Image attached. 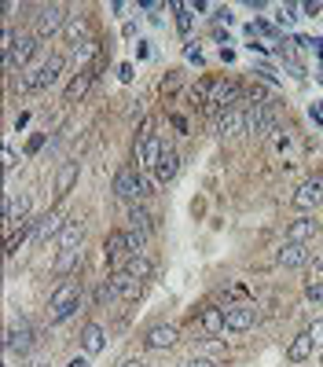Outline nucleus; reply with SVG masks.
<instances>
[{
    "mask_svg": "<svg viewBox=\"0 0 323 367\" xmlns=\"http://www.w3.org/2000/svg\"><path fill=\"white\" fill-rule=\"evenodd\" d=\"M103 254H107V261L114 265V272H122L129 261H125V254L133 257V250H129V231H110L107 235V246H103Z\"/></svg>",
    "mask_w": 323,
    "mask_h": 367,
    "instance_id": "obj_9",
    "label": "nucleus"
},
{
    "mask_svg": "<svg viewBox=\"0 0 323 367\" xmlns=\"http://www.w3.org/2000/svg\"><path fill=\"white\" fill-rule=\"evenodd\" d=\"M320 367H323V357H320Z\"/></svg>",
    "mask_w": 323,
    "mask_h": 367,
    "instance_id": "obj_45",
    "label": "nucleus"
},
{
    "mask_svg": "<svg viewBox=\"0 0 323 367\" xmlns=\"http://www.w3.org/2000/svg\"><path fill=\"white\" fill-rule=\"evenodd\" d=\"M77 309H81V286H77V279L59 283L56 291H51V297H48V320L63 323V320H70Z\"/></svg>",
    "mask_w": 323,
    "mask_h": 367,
    "instance_id": "obj_1",
    "label": "nucleus"
},
{
    "mask_svg": "<svg viewBox=\"0 0 323 367\" xmlns=\"http://www.w3.org/2000/svg\"><path fill=\"white\" fill-rule=\"evenodd\" d=\"M265 96H268V92H265L261 85H254V88H250V103H265Z\"/></svg>",
    "mask_w": 323,
    "mask_h": 367,
    "instance_id": "obj_36",
    "label": "nucleus"
},
{
    "mask_svg": "<svg viewBox=\"0 0 323 367\" xmlns=\"http://www.w3.org/2000/svg\"><path fill=\"white\" fill-rule=\"evenodd\" d=\"M67 8L63 4H44V8H37V15H33V33L41 37H51V33H59V30H67Z\"/></svg>",
    "mask_w": 323,
    "mask_h": 367,
    "instance_id": "obj_3",
    "label": "nucleus"
},
{
    "mask_svg": "<svg viewBox=\"0 0 323 367\" xmlns=\"http://www.w3.org/2000/svg\"><path fill=\"white\" fill-rule=\"evenodd\" d=\"M85 41H92V37H88V19L74 15V19L67 22V44L77 48V44H85Z\"/></svg>",
    "mask_w": 323,
    "mask_h": 367,
    "instance_id": "obj_26",
    "label": "nucleus"
},
{
    "mask_svg": "<svg viewBox=\"0 0 323 367\" xmlns=\"http://www.w3.org/2000/svg\"><path fill=\"white\" fill-rule=\"evenodd\" d=\"M114 297H118V286H114V279L99 283V291H96V305H107V301H114Z\"/></svg>",
    "mask_w": 323,
    "mask_h": 367,
    "instance_id": "obj_30",
    "label": "nucleus"
},
{
    "mask_svg": "<svg viewBox=\"0 0 323 367\" xmlns=\"http://www.w3.org/2000/svg\"><path fill=\"white\" fill-rule=\"evenodd\" d=\"M88 88H92V70H81L67 88H63V103H77V99H85V92H88Z\"/></svg>",
    "mask_w": 323,
    "mask_h": 367,
    "instance_id": "obj_23",
    "label": "nucleus"
},
{
    "mask_svg": "<svg viewBox=\"0 0 323 367\" xmlns=\"http://www.w3.org/2000/svg\"><path fill=\"white\" fill-rule=\"evenodd\" d=\"M118 74H122V81H133V67H129V63H122Z\"/></svg>",
    "mask_w": 323,
    "mask_h": 367,
    "instance_id": "obj_39",
    "label": "nucleus"
},
{
    "mask_svg": "<svg viewBox=\"0 0 323 367\" xmlns=\"http://www.w3.org/2000/svg\"><path fill=\"white\" fill-rule=\"evenodd\" d=\"M239 99H242V85H235V81H213L210 85V103H206V107H213L217 114H221V111L239 107Z\"/></svg>",
    "mask_w": 323,
    "mask_h": 367,
    "instance_id": "obj_6",
    "label": "nucleus"
},
{
    "mask_svg": "<svg viewBox=\"0 0 323 367\" xmlns=\"http://www.w3.org/2000/svg\"><path fill=\"white\" fill-rule=\"evenodd\" d=\"M176 173H180V154H176L173 147H165L162 158H158V165H154V177H158L162 184H173Z\"/></svg>",
    "mask_w": 323,
    "mask_h": 367,
    "instance_id": "obj_18",
    "label": "nucleus"
},
{
    "mask_svg": "<svg viewBox=\"0 0 323 367\" xmlns=\"http://www.w3.org/2000/svg\"><path fill=\"white\" fill-rule=\"evenodd\" d=\"M63 225H67V220H63L56 209H48L44 217H37V228H33V243H48V239H59V231H63Z\"/></svg>",
    "mask_w": 323,
    "mask_h": 367,
    "instance_id": "obj_12",
    "label": "nucleus"
},
{
    "mask_svg": "<svg viewBox=\"0 0 323 367\" xmlns=\"http://www.w3.org/2000/svg\"><path fill=\"white\" fill-rule=\"evenodd\" d=\"M19 165V158H15V151H11V147H4V169H8V173H11V169H15Z\"/></svg>",
    "mask_w": 323,
    "mask_h": 367,
    "instance_id": "obj_35",
    "label": "nucleus"
},
{
    "mask_svg": "<svg viewBox=\"0 0 323 367\" xmlns=\"http://www.w3.org/2000/svg\"><path fill=\"white\" fill-rule=\"evenodd\" d=\"M4 345H8V352H19V357H26V352L33 349V331H30V327H8Z\"/></svg>",
    "mask_w": 323,
    "mask_h": 367,
    "instance_id": "obj_15",
    "label": "nucleus"
},
{
    "mask_svg": "<svg viewBox=\"0 0 323 367\" xmlns=\"http://www.w3.org/2000/svg\"><path fill=\"white\" fill-rule=\"evenodd\" d=\"M151 367H154V364H151Z\"/></svg>",
    "mask_w": 323,
    "mask_h": 367,
    "instance_id": "obj_46",
    "label": "nucleus"
},
{
    "mask_svg": "<svg viewBox=\"0 0 323 367\" xmlns=\"http://www.w3.org/2000/svg\"><path fill=\"white\" fill-rule=\"evenodd\" d=\"M202 331H206V334H224V309L206 305V309H202Z\"/></svg>",
    "mask_w": 323,
    "mask_h": 367,
    "instance_id": "obj_25",
    "label": "nucleus"
},
{
    "mask_svg": "<svg viewBox=\"0 0 323 367\" xmlns=\"http://www.w3.org/2000/svg\"><path fill=\"white\" fill-rule=\"evenodd\" d=\"M162 151H165V143L151 133V125H144V133H140V140H136V165L140 169H154L158 158H162Z\"/></svg>",
    "mask_w": 323,
    "mask_h": 367,
    "instance_id": "obj_5",
    "label": "nucleus"
},
{
    "mask_svg": "<svg viewBox=\"0 0 323 367\" xmlns=\"http://www.w3.org/2000/svg\"><path fill=\"white\" fill-rule=\"evenodd\" d=\"M301 11H305V15H316V11H320V0H308V4H301Z\"/></svg>",
    "mask_w": 323,
    "mask_h": 367,
    "instance_id": "obj_38",
    "label": "nucleus"
},
{
    "mask_svg": "<svg viewBox=\"0 0 323 367\" xmlns=\"http://www.w3.org/2000/svg\"><path fill=\"white\" fill-rule=\"evenodd\" d=\"M176 327L173 323H154V327H147L144 331V345L147 349H169V345H176Z\"/></svg>",
    "mask_w": 323,
    "mask_h": 367,
    "instance_id": "obj_11",
    "label": "nucleus"
},
{
    "mask_svg": "<svg viewBox=\"0 0 323 367\" xmlns=\"http://www.w3.org/2000/svg\"><path fill=\"white\" fill-rule=\"evenodd\" d=\"M316 268H320V272H323V257H320V261H316Z\"/></svg>",
    "mask_w": 323,
    "mask_h": 367,
    "instance_id": "obj_44",
    "label": "nucleus"
},
{
    "mask_svg": "<svg viewBox=\"0 0 323 367\" xmlns=\"http://www.w3.org/2000/svg\"><path fill=\"white\" fill-rule=\"evenodd\" d=\"M316 231H320V220L305 213V217H298V220H290V228H287V243H308Z\"/></svg>",
    "mask_w": 323,
    "mask_h": 367,
    "instance_id": "obj_17",
    "label": "nucleus"
},
{
    "mask_svg": "<svg viewBox=\"0 0 323 367\" xmlns=\"http://www.w3.org/2000/svg\"><path fill=\"white\" fill-rule=\"evenodd\" d=\"M308 334H313V342H316V345H323V320H316L313 327H308Z\"/></svg>",
    "mask_w": 323,
    "mask_h": 367,
    "instance_id": "obj_33",
    "label": "nucleus"
},
{
    "mask_svg": "<svg viewBox=\"0 0 323 367\" xmlns=\"http://www.w3.org/2000/svg\"><path fill=\"white\" fill-rule=\"evenodd\" d=\"M184 367H217V360H206V357H195V360H188Z\"/></svg>",
    "mask_w": 323,
    "mask_h": 367,
    "instance_id": "obj_37",
    "label": "nucleus"
},
{
    "mask_svg": "<svg viewBox=\"0 0 323 367\" xmlns=\"http://www.w3.org/2000/svg\"><path fill=\"white\" fill-rule=\"evenodd\" d=\"M96 51H99L96 41H85V44H77V48H74V59L81 63V59H88V56H96Z\"/></svg>",
    "mask_w": 323,
    "mask_h": 367,
    "instance_id": "obj_31",
    "label": "nucleus"
},
{
    "mask_svg": "<svg viewBox=\"0 0 323 367\" xmlns=\"http://www.w3.org/2000/svg\"><path fill=\"white\" fill-rule=\"evenodd\" d=\"M254 320H257L254 305H231V309H224V331L242 334V331H250V327H254Z\"/></svg>",
    "mask_w": 323,
    "mask_h": 367,
    "instance_id": "obj_10",
    "label": "nucleus"
},
{
    "mask_svg": "<svg viewBox=\"0 0 323 367\" xmlns=\"http://www.w3.org/2000/svg\"><path fill=\"white\" fill-rule=\"evenodd\" d=\"M37 88H41V67L22 70V77H19V92H37Z\"/></svg>",
    "mask_w": 323,
    "mask_h": 367,
    "instance_id": "obj_29",
    "label": "nucleus"
},
{
    "mask_svg": "<svg viewBox=\"0 0 323 367\" xmlns=\"http://www.w3.org/2000/svg\"><path fill=\"white\" fill-rule=\"evenodd\" d=\"M122 367H151V364H147V360H125Z\"/></svg>",
    "mask_w": 323,
    "mask_h": 367,
    "instance_id": "obj_41",
    "label": "nucleus"
},
{
    "mask_svg": "<svg viewBox=\"0 0 323 367\" xmlns=\"http://www.w3.org/2000/svg\"><path fill=\"white\" fill-rule=\"evenodd\" d=\"M313 349H316L313 334H308V331H301V334H298V338H294V342L287 345V360H290V364H301V360H308V357H313Z\"/></svg>",
    "mask_w": 323,
    "mask_h": 367,
    "instance_id": "obj_22",
    "label": "nucleus"
},
{
    "mask_svg": "<svg viewBox=\"0 0 323 367\" xmlns=\"http://www.w3.org/2000/svg\"><path fill=\"white\" fill-rule=\"evenodd\" d=\"M283 63H287V70H290L294 77H298V81L305 77V67H301V63H294V59H283Z\"/></svg>",
    "mask_w": 323,
    "mask_h": 367,
    "instance_id": "obj_34",
    "label": "nucleus"
},
{
    "mask_svg": "<svg viewBox=\"0 0 323 367\" xmlns=\"http://www.w3.org/2000/svg\"><path fill=\"white\" fill-rule=\"evenodd\" d=\"M290 202L298 206L301 213H313V209L323 202V180H320V177H313V180L298 184V191H294V199H290Z\"/></svg>",
    "mask_w": 323,
    "mask_h": 367,
    "instance_id": "obj_8",
    "label": "nucleus"
},
{
    "mask_svg": "<svg viewBox=\"0 0 323 367\" xmlns=\"http://www.w3.org/2000/svg\"><path fill=\"white\" fill-rule=\"evenodd\" d=\"M67 367H88V360H85V357H74V360H70Z\"/></svg>",
    "mask_w": 323,
    "mask_h": 367,
    "instance_id": "obj_42",
    "label": "nucleus"
},
{
    "mask_svg": "<svg viewBox=\"0 0 323 367\" xmlns=\"http://www.w3.org/2000/svg\"><path fill=\"white\" fill-rule=\"evenodd\" d=\"M77 173H81V165H77V162H63L59 165V173H56V199H67L70 188L77 184Z\"/></svg>",
    "mask_w": 323,
    "mask_h": 367,
    "instance_id": "obj_20",
    "label": "nucleus"
},
{
    "mask_svg": "<svg viewBox=\"0 0 323 367\" xmlns=\"http://www.w3.org/2000/svg\"><path fill=\"white\" fill-rule=\"evenodd\" d=\"M110 279H114V286H118V297H122V301H136L140 294H144V279H136V275L125 272V268L114 272Z\"/></svg>",
    "mask_w": 323,
    "mask_h": 367,
    "instance_id": "obj_14",
    "label": "nucleus"
},
{
    "mask_svg": "<svg viewBox=\"0 0 323 367\" xmlns=\"http://www.w3.org/2000/svg\"><path fill=\"white\" fill-rule=\"evenodd\" d=\"M37 48H41V37L37 33H22L15 48H11V56H4V70L15 74V70H30V59L37 56Z\"/></svg>",
    "mask_w": 323,
    "mask_h": 367,
    "instance_id": "obj_4",
    "label": "nucleus"
},
{
    "mask_svg": "<svg viewBox=\"0 0 323 367\" xmlns=\"http://www.w3.org/2000/svg\"><path fill=\"white\" fill-rule=\"evenodd\" d=\"M33 367H51V364H48V360H41V364H33Z\"/></svg>",
    "mask_w": 323,
    "mask_h": 367,
    "instance_id": "obj_43",
    "label": "nucleus"
},
{
    "mask_svg": "<svg viewBox=\"0 0 323 367\" xmlns=\"http://www.w3.org/2000/svg\"><path fill=\"white\" fill-rule=\"evenodd\" d=\"M242 129H247V111H242V107H231V111H221V114H217V133L239 136Z\"/></svg>",
    "mask_w": 323,
    "mask_h": 367,
    "instance_id": "obj_13",
    "label": "nucleus"
},
{
    "mask_svg": "<svg viewBox=\"0 0 323 367\" xmlns=\"http://www.w3.org/2000/svg\"><path fill=\"white\" fill-rule=\"evenodd\" d=\"M77 265H81V250H59V257H56V275H70Z\"/></svg>",
    "mask_w": 323,
    "mask_h": 367,
    "instance_id": "obj_28",
    "label": "nucleus"
},
{
    "mask_svg": "<svg viewBox=\"0 0 323 367\" xmlns=\"http://www.w3.org/2000/svg\"><path fill=\"white\" fill-rule=\"evenodd\" d=\"M276 261H279L283 268H305V265H308L305 243H283V250L276 254Z\"/></svg>",
    "mask_w": 323,
    "mask_h": 367,
    "instance_id": "obj_16",
    "label": "nucleus"
},
{
    "mask_svg": "<svg viewBox=\"0 0 323 367\" xmlns=\"http://www.w3.org/2000/svg\"><path fill=\"white\" fill-rule=\"evenodd\" d=\"M63 67H67V59H63V56H48V59L41 63V88L56 85L59 77H63Z\"/></svg>",
    "mask_w": 323,
    "mask_h": 367,
    "instance_id": "obj_24",
    "label": "nucleus"
},
{
    "mask_svg": "<svg viewBox=\"0 0 323 367\" xmlns=\"http://www.w3.org/2000/svg\"><path fill=\"white\" fill-rule=\"evenodd\" d=\"M103 345H107V331H103L99 323H88L81 331V349L85 357H96V352H103Z\"/></svg>",
    "mask_w": 323,
    "mask_h": 367,
    "instance_id": "obj_19",
    "label": "nucleus"
},
{
    "mask_svg": "<svg viewBox=\"0 0 323 367\" xmlns=\"http://www.w3.org/2000/svg\"><path fill=\"white\" fill-rule=\"evenodd\" d=\"M247 133L250 136L276 133V117H272V107H268V103H250V111H247Z\"/></svg>",
    "mask_w": 323,
    "mask_h": 367,
    "instance_id": "obj_7",
    "label": "nucleus"
},
{
    "mask_svg": "<svg viewBox=\"0 0 323 367\" xmlns=\"http://www.w3.org/2000/svg\"><path fill=\"white\" fill-rule=\"evenodd\" d=\"M125 272H133L136 279H151L154 265H151V257H147V254H133V257H129V265H125Z\"/></svg>",
    "mask_w": 323,
    "mask_h": 367,
    "instance_id": "obj_27",
    "label": "nucleus"
},
{
    "mask_svg": "<svg viewBox=\"0 0 323 367\" xmlns=\"http://www.w3.org/2000/svg\"><path fill=\"white\" fill-rule=\"evenodd\" d=\"M213 19H217V22H231V15H228V8H217V11H213Z\"/></svg>",
    "mask_w": 323,
    "mask_h": 367,
    "instance_id": "obj_40",
    "label": "nucleus"
},
{
    "mask_svg": "<svg viewBox=\"0 0 323 367\" xmlns=\"http://www.w3.org/2000/svg\"><path fill=\"white\" fill-rule=\"evenodd\" d=\"M81 239H85V225L81 220H67L59 231V250H81Z\"/></svg>",
    "mask_w": 323,
    "mask_h": 367,
    "instance_id": "obj_21",
    "label": "nucleus"
},
{
    "mask_svg": "<svg viewBox=\"0 0 323 367\" xmlns=\"http://www.w3.org/2000/svg\"><path fill=\"white\" fill-rule=\"evenodd\" d=\"M305 297L308 301H323V283H308L305 286Z\"/></svg>",
    "mask_w": 323,
    "mask_h": 367,
    "instance_id": "obj_32",
    "label": "nucleus"
},
{
    "mask_svg": "<svg viewBox=\"0 0 323 367\" xmlns=\"http://www.w3.org/2000/svg\"><path fill=\"white\" fill-rule=\"evenodd\" d=\"M147 188H151V184L140 177V165H122L118 173H114V195H118L122 202H133L136 206L147 195Z\"/></svg>",
    "mask_w": 323,
    "mask_h": 367,
    "instance_id": "obj_2",
    "label": "nucleus"
}]
</instances>
